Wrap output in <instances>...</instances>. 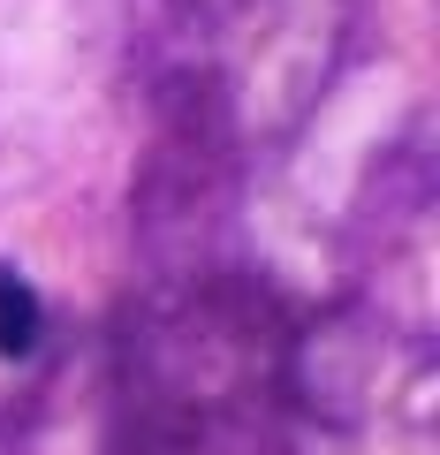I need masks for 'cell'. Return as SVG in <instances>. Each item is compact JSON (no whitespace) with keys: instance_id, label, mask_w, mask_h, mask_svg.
Masks as SVG:
<instances>
[{"instance_id":"cell-1","label":"cell","mask_w":440,"mask_h":455,"mask_svg":"<svg viewBox=\"0 0 440 455\" xmlns=\"http://www.w3.org/2000/svg\"><path fill=\"white\" fill-rule=\"evenodd\" d=\"M38 349V296L16 266H0V357H31Z\"/></svg>"}]
</instances>
